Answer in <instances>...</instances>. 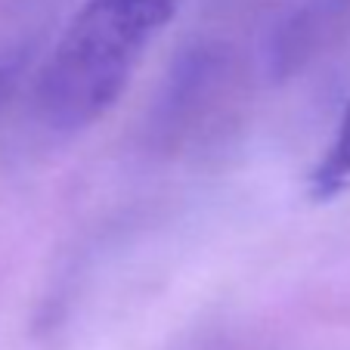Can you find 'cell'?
I'll return each mask as SVG.
<instances>
[{"label": "cell", "instance_id": "6da1fadb", "mask_svg": "<svg viewBox=\"0 0 350 350\" xmlns=\"http://www.w3.org/2000/svg\"><path fill=\"white\" fill-rule=\"evenodd\" d=\"M177 7L180 0H87L40 68V121L56 133H75L103 118Z\"/></svg>", "mask_w": 350, "mask_h": 350}, {"label": "cell", "instance_id": "7a4b0ae2", "mask_svg": "<svg viewBox=\"0 0 350 350\" xmlns=\"http://www.w3.org/2000/svg\"><path fill=\"white\" fill-rule=\"evenodd\" d=\"M350 186V103L335 127V137L319 155L317 167L310 171V196L317 202H329Z\"/></svg>", "mask_w": 350, "mask_h": 350}, {"label": "cell", "instance_id": "3957f363", "mask_svg": "<svg viewBox=\"0 0 350 350\" xmlns=\"http://www.w3.org/2000/svg\"><path fill=\"white\" fill-rule=\"evenodd\" d=\"M22 75V56L19 53H0V106L13 93L16 81Z\"/></svg>", "mask_w": 350, "mask_h": 350}]
</instances>
